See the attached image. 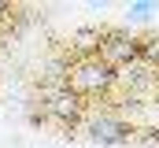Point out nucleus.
<instances>
[{"label":"nucleus","mask_w":159,"mask_h":148,"mask_svg":"<svg viewBox=\"0 0 159 148\" xmlns=\"http://www.w3.org/2000/svg\"><path fill=\"white\" fill-rule=\"evenodd\" d=\"M115 81H119V71L107 67L100 56H93V59H78L70 67V81L67 85L81 96V93H107Z\"/></svg>","instance_id":"obj_1"},{"label":"nucleus","mask_w":159,"mask_h":148,"mask_svg":"<svg viewBox=\"0 0 159 148\" xmlns=\"http://www.w3.org/2000/svg\"><path fill=\"white\" fill-rule=\"evenodd\" d=\"M41 104L48 111V118H56L63 126H74L81 118V96L70 85H44L41 89Z\"/></svg>","instance_id":"obj_2"},{"label":"nucleus","mask_w":159,"mask_h":148,"mask_svg":"<svg viewBox=\"0 0 159 148\" xmlns=\"http://www.w3.org/2000/svg\"><path fill=\"white\" fill-rule=\"evenodd\" d=\"M107 67H129L137 63V37H129L126 30H104L100 34V52H96Z\"/></svg>","instance_id":"obj_3"},{"label":"nucleus","mask_w":159,"mask_h":148,"mask_svg":"<svg viewBox=\"0 0 159 148\" xmlns=\"http://www.w3.org/2000/svg\"><path fill=\"white\" fill-rule=\"evenodd\" d=\"M85 137L96 145H126V141H133V126H126L115 115H96V118H89Z\"/></svg>","instance_id":"obj_4"},{"label":"nucleus","mask_w":159,"mask_h":148,"mask_svg":"<svg viewBox=\"0 0 159 148\" xmlns=\"http://www.w3.org/2000/svg\"><path fill=\"white\" fill-rule=\"evenodd\" d=\"M119 78L129 85V96H141L144 89H152V71H148L144 63H129V67H126Z\"/></svg>","instance_id":"obj_5"},{"label":"nucleus","mask_w":159,"mask_h":148,"mask_svg":"<svg viewBox=\"0 0 159 148\" xmlns=\"http://www.w3.org/2000/svg\"><path fill=\"white\" fill-rule=\"evenodd\" d=\"M137 56L148 63V67H159V34H148L137 41Z\"/></svg>","instance_id":"obj_6"},{"label":"nucleus","mask_w":159,"mask_h":148,"mask_svg":"<svg viewBox=\"0 0 159 148\" xmlns=\"http://www.w3.org/2000/svg\"><path fill=\"white\" fill-rule=\"evenodd\" d=\"M133 141L141 148H159V130L156 126H148V130H133Z\"/></svg>","instance_id":"obj_7"},{"label":"nucleus","mask_w":159,"mask_h":148,"mask_svg":"<svg viewBox=\"0 0 159 148\" xmlns=\"http://www.w3.org/2000/svg\"><path fill=\"white\" fill-rule=\"evenodd\" d=\"M152 11H159V4H129V19H152Z\"/></svg>","instance_id":"obj_8"}]
</instances>
